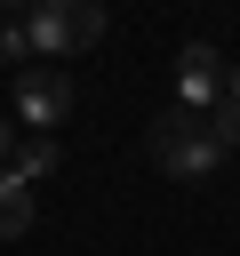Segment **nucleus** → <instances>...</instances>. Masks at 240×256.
<instances>
[{
    "instance_id": "nucleus-6",
    "label": "nucleus",
    "mask_w": 240,
    "mask_h": 256,
    "mask_svg": "<svg viewBox=\"0 0 240 256\" xmlns=\"http://www.w3.org/2000/svg\"><path fill=\"white\" fill-rule=\"evenodd\" d=\"M16 232H32V184L16 168H0V240H16Z\"/></svg>"
},
{
    "instance_id": "nucleus-10",
    "label": "nucleus",
    "mask_w": 240,
    "mask_h": 256,
    "mask_svg": "<svg viewBox=\"0 0 240 256\" xmlns=\"http://www.w3.org/2000/svg\"><path fill=\"white\" fill-rule=\"evenodd\" d=\"M24 8H32V0H0V16H8V24H16V16H24Z\"/></svg>"
},
{
    "instance_id": "nucleus-9",
    "label": "nucleus",
    "mask_w": 240,
    "mask_h": 256,
    "mask_svg": "<svg viewBox=\"0 0 240 256\" xmlns=\"http://www.w3.org/2000/svg\"><path fill=\"white\" fill-rule=\"evenodd\" d=\"M8 160H16V128L0 120V168H8Z\"/></svg>"
},
{
    "instance_id": "nucleus-2",
    "label": "nucleus",
    "mask_w": 240,
    "mask_h": 256,
    "mask_svg": "<svg viewBox=\"0 0 240 256\" xmlns=\"http://www.w3.org/2000/svg\"><path fill=\"white\" fill-rule=\"evenodd\" d=\"M152 160H160L176 184H208V176L224 168V144L208 136L200 112H176V104H168V112L152 120Z\"/></svg>"
},
{
    "instance_id": "nucleus-1",
    "label": "nucleus",
    "mask_w": 240,
    "mask_h": 256,
    "mask_svg": "<svg viewBox=\"0 0 240 256\" xmlns=\"http://www.w3.org/2000/svg\"><path fill=\"white\" fill-rule=\"evenodd\" d=\"M104 40V0H32L24 8V48L48 64H72Z\"/></svg>"
},
{
    "instance_id": "nucleus-7",
    "label": "nucleus",
    "mask_w": 240,
    "mask_h": 256,
    "mask_svg": "<svg viewBox=\"0 0 240 256\" xmlns=\"http://www.w3.org/2000/svg\"><path fill=\"white\" fill-rule=\"evenodd\" d=\"M56 160H64V152H56V136H24V144H16V160H8V168H16V176H24V184H40V176H56Z\"/></svg>"
},
{
    "instance_id": "nucleus-3",
    "label": "nucleus",
    "mask_w": 240,
    "mask_h": 256,
    "mask_svg": "<svg viewBox=\"0 0 240 256\" xmlns=\"http://www.w3.org/2000/svg\"><path fill=\"white\" fill-rule=\"evenodd\" d=\"M72 104H80V96H72V72H64V64H24V72H16V120H24L32 136L64 128Z\"/></svg>"
},
{
    "instance_id": "nucleus-5",
    "label": "nucleus",
    "mask_w": 240,
    "mask_h": 256,
    "mask_svg": "<svg viewBox=\"0 0 240 256\" xmlns=\"http://www.w3.org/2000/svg\"><path fill=\"white\" fill-rule=\"evenodd\" d=\"M208 136H216L224 152H240V64H224V88H216V104H208Z\"/></svg>"
},
{
    "instance_id": "nucleus-4",
    "label": "nucleus",
    "mask_w": 240,
    "mask_h": 256,
    "mask_svg": "<svg viewBox=\"0 0 240 256\" xmlns=\"http://www.w3.org/2000/svg\"><path fill=\"white\" fill-rule=\"evenodd\" d=\"M216 88H224V56H216L208 40H184V56H176V112H200V120H208Z\"/></svg>"
},
{
    "instance_id": "nucleus-8",
    "label": "nucleus",
    "mask_w": 240,
    "mask_h": 256,
    "mask_svg": "<svg viewBox=\"0 0 240 256\" xmlns=\"http://www.w3.org/2000/svg\"><path fill=\"white\" fill-rule=\"evenodd\" d=\"M24 56H32V48H24V24L0 16V64H24Z\"/></svg>"
}]
</instances>
